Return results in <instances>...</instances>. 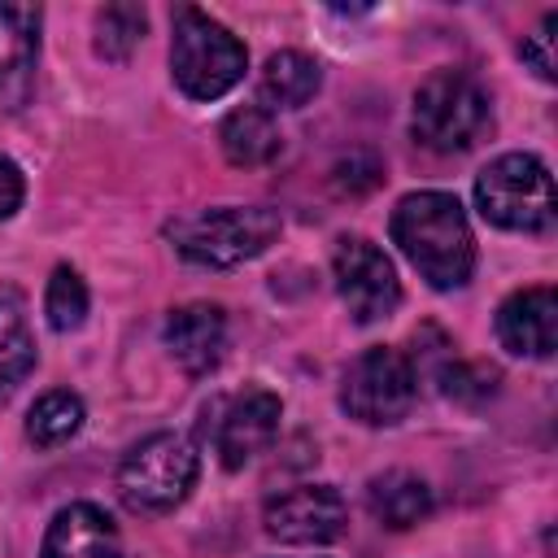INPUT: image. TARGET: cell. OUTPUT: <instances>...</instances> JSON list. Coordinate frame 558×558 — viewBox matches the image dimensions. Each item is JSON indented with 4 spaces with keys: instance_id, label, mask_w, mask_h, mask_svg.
I'll return each instance as SVG.
<instances>
[{
    "instance_id": "22",
    "label": "cell",
    "mask_w": 558,
    "mask_h": 558,
    "mask_svg": "<svg viewBox=\"0 0 558 558\" xmlns=\"http://www.w3.org/2000/svg\"><path fill=\"white\" fill-rule=\"evenodd\" d=\"M440 384H445V392L449 397H458V401H484V397H493L497 392V371L493 366H480V362H445L440 366Z\"/></svg>"
},
{
    "instance_id": "11",
    "label": "cell",
    "mask_w": 558,
    "mask_h": 558,
    "mask_svg": "<svg viewBox=\"0 0 558 558\" xmlns=\"http://www.w3.org/2000/svg\"><path fill=\"white\" fill-rule=\"evenodd\" d=\"M497 340L519 357H549L558 349V292L545 283L510 292L497 310Z\"/></svg>"
},
{
    "instance_id": "6",
    "label": "cell",
    "mask_w": 558,
    "mask_h": 558,
    "mask_svg": "<svg viewBox=\"0 0 558 558\" xmlns=\"http://www.w3.org/2000/svg\"><path fill=\"white\" fill-rule=\"evenodd\" d=\"M196 471H201L196 445L179 432H157L122 458L118 493L135 514H166L192 493Z\"/></svg>"
},
{
    "instance_id": "8",
    "label": "cell",
    "mask_w": 558,
    "mask_h": 558,
    "mask_svg": "<svg viewBox=\"0 0 558 558\" xmlns=\"http://www.w3.org/2000/svg\"><path fill=\"white\" fill-rule=\"evenodd\" d=\"M331 275H336V292L353 323H379L401 305V279L388 253L362 235L336 240Z\"/></svg>"
},
{
    "instance_id": "23",
    "label": "cell",
    "mask_w": 558,
    "mask_h": 558,
    "mask_svg": "<svg viewBox=\"0 0 558 558\" xmlns=\"http://www.w3.org/2000/svg\"><path fill=\"white\" fill-rule=\"evenodd\" d=\"M554 31H558V13H545V17H541V26H536L532 35H523V44H519V57H523L541 78H554V74H558Z\"/></svg>"
},
{
    "instance_id": "18",
    "label": "cell",
    "mask_w": 558,
    "mask_h": 558,
    "mask_svg": "<svg viewBox=\"0 0 558 558\" xmlns=\"http://www.w3.org/2000/svg\"><path fill=\"white\" fill-rule=\"evenodd\" d=\"M35 366V336L26 323V296L0 288V397L13 392Z\"/></svg>"
},
{
    "instance_id": "17",
    "label": "cell",
    "mask_w": 558,
    "mask_h": 558,
    "mask_svg": "<svg viewBox=\"0 0 558 558\" xmlns=\"http://www.w3.org/2000/svg\"><path fill=\"white\" fill-rule=\"evenodd\" d=\"M218 144H222V153H227L231 166H266V161L279 157V144L283 140H279V126H275V118L266 109L244 105V109H235V113L222 118Z\"/></svg>"
},
{
    "instance_id": "10",
    "label": "cell",
    "mask_w": 558,
    "mask_h": 558,
    "mask_svg": "<svg viewBox=\"0 0 558 558\" xmlns=\"http://www.w3.org/2000/svg\"><path fill=\"white\" fill-rule=\"evenodd\" d=\"M262 523L275 541L323 545V541H336L344 532L349 510H344V497L331 484H301V488H288V493L270 497Z\"/></svg>"
},
{
    "instance_id": "7",
    "label": "cell",
    "mask_w": 558,
    "mask_h": 558,
    "mask_svg": "<svg viewBox=\"0 0 558 558\" xmlns=\"http://www.w3.org/2000/svg\"><path fill=\"white\" fill-rule=\"evenodd\" d=\"M418 397V371L401 349L375 344L357 353L340 379V405L366 427H392L410 414Z\"/></svg>"
},
{
    "instance_id": "19",
    "label": "cell",
    "mask_w": 558,
    "mask_h": 558,
    "mask_svg": "<svg viewBox=\"0 0 558 558\" xmlns=\"http://www.w3.org/2000/svg\"><path fill=\"white\" fill-rule=\"evenodd\" d=\"M78 427H83V401H78L74 392H65V388L44 392V397L31 405V414H26V436H31L39 449L65 445Z\"/></svg>"
},
{
    "instance_id": "16",
    "label": "cell",
    "mask_w": 558,
    "mask_h": 558,
    "mask_svg": "<svg viewBox=\"0 0 558 558\" xmlns=\"http://www.w3.org/2000/svg\"><path fill=\"white\" fill-rule=\"evenodd\" d=\"M318 87H323V65L296 48L270 52V61L262 65V78H257V96L270 109H301L314 100Z\"/></svg>"
},
{
    "instance_id": "24",
    "label": "cell",
    "mask_w": 558,
    "mask_h": 558,
    "mask_svg": "<svg viewBox=\"0 0 558 558\" xmlns=\"http://www.w3.org/2000/svg\"><path fill=\"white\" fill-rule=\"evenodd\" d=\"M17 205H22V170L9 157H0V222L17 214Z\"/></svg>"
},
{
    "instance_id": "12",
    "label": "cell",
    "mask_w": 558,
    "mask_h": 558,
    "mask_svg": "<svg viewBox=\"0 0 558 558\" xmlns=\"http://www.w3.org/2000/svg\"><path fill=\"white\" fill-rule=\"evenodd\" d=\"M166 349L187 375H209L227 353V314H222V305L192 301V305L170 310Z\"/></svg>"
},
{
    "instance_id": "20",
    "label": "cell",
    "mask_w": 558,
    "mask_h": 558,
    "mask_svg": "<svg viewBox=\"0 0 558 558\" xmlns=\"http://www.w3.org/2000/svg\"><path fill=\"white\" fill-rule=\"evenodd\" d=\"M148 31V13L140 4H105L96 13V52L105 61H126Z\"/></svg>"
},
{
    "instance_id": "2",
    "label": "cell",
    "mask_w": 558,
    "mask_h": 558,
    "mask_svg": "<svg viewBox=\"0 0 558 558\" xmlns=\"http://www.w3.org/2000/svg\"><path fill=\"white\" fill-rule=\"evenodd\" d=\"M248 52L244 44L214 22L209 13L183 4L174 13V39H170V74L183 96L192 100H218L244 78Z\"/></svg>"
},
{
    "instance_id": "15",
    "label": "cell",
    "mask_w": 558,
    "mask_h": 558,
    "mask_svg": "<svg viewBox=\"0 0 558 558\" xmlns=\"http://www.w3.org/2000/svg\"><path fill=\"white\" fill-rule=\"evenodd\" d=\"M366 506L384 527H414L432 514V488L414 471H384L366 484Z\"/></svg>"
},
{
    "instance_id": "1",
    "label": "cell",
    "mask_w": 558,
    "mask_h": 558,
    "mask_svg": "<svg viewBox=\"0 0 558 558\" xmlns=\"http://www.w3.org/2000/svg\"><path fill=\"white\" fill-rule=\"evenodd\" d=\"M392 244L410 257V266L432 288H462L475 270V235L471 222L449 192H410L392 209Z\"/></svg>"
},
{
    "instance_id": "3",
    "label": "cell",
    "mask_w": 558,
    "mask_h": 558,
    "mask_svg": "<svg viewBox=\"0 0 558 558\" xmlns=\"http://www.w3.org/2000/svg\"><path fill=\"white\" fill-rule=\"evenodd\" d=\"M166 235L187 262L227 270L270 248V240L279 235V214L266 205H218V209L174 218Z\"/></svg>"
},
{
    "instance_id": "4",
    "label": "cell",
    "mask_w": 558,
    "mask_h": 558,
    "mask_svg": "<svg viewBox=\"0 0 558 558\" xmlns=\"http://www.w3.org/2000/svg\"><path fill=\"white\" fill-rule=\"evenodd\" d=\"M493 126L488 92L466 70H432L410 109V131L432 153H462Z\"/></svg>"
},
{
    "instance_id": "13",
    "label": "cell",
    "mask_w": 558,
    "mask_h": 558,
    "mask_svg": "<svg viewBox=\"0 0 558 558\" xmlns=\"http://www.w3.org/2000/svg\"><path fill=\"white\" fill-rule=\"evenodd\" d=\"M39 57V9L0 4V109H22L35 87Z\"/></svg>"
},
{
    "instance_id": "5",
    "label": "cell",
    "mask_w": 558,
    "mask_h": 558,
    "mask_svg": "<svg viewBox=\"0 0 558 558\" xmlns=\"http://www.w3.org/2000/svg\"><path fill=\"white\" fill-rule=\"evenodd\" d=\"M475 205L493 227L506 231H549L554 227V179L541 157L506 153L488 161L475 179Z\"/></svg>"
},
{
    "instance_id": "14",
    "label": "cell",
    "mask_w": 558,
    "mask_h": 558,
    "mask_svg": "<svg viewBox=\"0 0 558 558\" xmlns=\"http://www.w3.org/2000/svg\"><path fill=\"white\" fill-rule=\"evenodd\" d=\"M39 558H122V536L100 506L74 501L48 523Z\"/></svg>"
},
{
    "instance_id": "9",
    "label": "cell",
    "mask_w": 558,
    "mask_h": 558,
    "mask_svg": "<svg viewBox=\"0 0 558 558\" xmlns=\"http://www.w3.org/2000/svg\"><path fill=\"white\" fill-rule=\"evenodd\" d=\"M209 414H214V423H205V432H209V440H214L218 462H222L227 471H240V466H248V462L275 440L283 405H279V397L266 392V388H244V392H235V397H222Z\"/></svg>"
},
{
    "instance_id": "21",
    "label": "cell",
    "mask_w": 558,
    "mask_h": 558,
    "mask_svg": "<svg viewBox=\"0 0 558 558\" xmlns=\"http://www.w3.org/2000/svg\"><path fill=\"white\" fill-rule=\"evenodd\" d=\"M44 314L52 323V331H74L87 318V283L74 266H57L44 292Z\"/></svg>"
}]
</instances>
